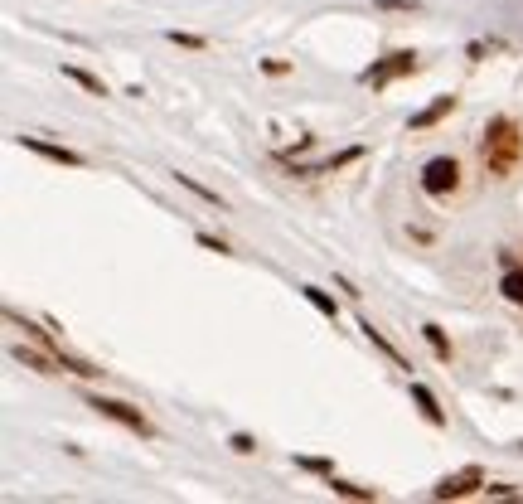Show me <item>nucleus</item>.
Wrapping results in <instances>:
<instances>
[{"mask_svg": "<svg viewBox=\"0 0 523 504\" xmlns=\"http://www.w3.org/2000/svg\"><path fill=\"white\" fill-rule=\"evenodd\" d=\"M519 160H523L519 126L509 122V117H494V122L485 126V136H480V165L490 170L494 180H509V175L519 170Z\"/></svg>", "mask_w": 523, "mask_h": 504, "instance_id": "obj_1", "label": "nucleus"}, {"mask_svg": "<svg viewBox=\"0 0 523 504\" xmlns=\"http://www.w3.org/2000/svg\"><path fill=\"white\" fill-rule=\"evenodd\" d=\"M407 73H417V54H412V49H398V54L378 59L373 68H364V88H388V83H398Z\"/></svg>", "mask_w": 523, "mask_h": 504, "instance_id": "obj_2", "label": "nucleus"}, {"mask_svg": "<svg viewBox=\"0 0 523 504\" xmlns=\"http://www.w3.org/2000/svg\"><path fill=\"white\" fill-rule=\"evenodd\" d=\"M456 185H461V165H456V156H436L422 165V189L427 194H456Z\"/></svg>", "mask_w": 523, "mask_h": 504, "instance_id": "obj_3", "label": "nucleus"}, {"mask_svg": "<svg viewBox=\"0 0 523 504\" xmlns=\"http://www.w3.org/2000/svg\"><path fill=\"white\" fill-rule=\"evenodd\" d=\"M88 408H97L102 417L122 422V427H131V432H141V437H151V422L131 408V403H117V398H102V393H93V398H88Z\"/></svg>", "mask_w": 523, "mask_h": 504, "instance_id": "obj_4", "label": "nucleus"}, {"mask_svg": "<svg viewBox=\"0 0 523 504\" xmlns=\"http://www.w3.org/2000/svg\"><path fill=\"white\" fill-rule=\"evenodd\" d=\"M480 485H485V471H480V466H465V471L446 475L441 485H431V500H461V495L480 490Z\"/></svg>", "mask_w": 523, "mask_h": 504, "instance_id": "obj_5", "label": "nucleus"}, {"mask_svg": "<svg viewBox=\"0 0 523 504\" xmlns=\"http://www.w3.org/2000/svg\"><path fill=\"white\" fill-rule=\"evenodd\" d=\"M20 146L34 151V156H44V160H59V165H83L78 151H68V146H49V141H39V136H20Z\"/></svg>", "mask_w": 523, "mask_h": 504, "instance_id": "obj_6", "label": "nucleus"}, {"mask_svg": "<svg viewBox=\"0 0 523 504\" xmlns=\"http://www.w3.org/2000/svg\"><path fill=\"white\" fill-rule=\"evenodd\" d=\"M412 403H417V412L427 417L431 427H446V408L436 403V393H431L427 383H412Z\"/></svg>", "mask_w": 523, "mask_h": 504, "instance_id": "obj_7", "label": "nucleus"}, {"mask_svg": "<svg viewBox=\"0 0 523 504\" xmlns=\"http://www.w3.org/2000/svg\"><path fill=\"white\" fill-rule=\"evenodd\" d=\"M456 112V97H436L431 107H422L417 117H412V131H427V126H436L441 117H451Z\"/></svg>", "mask_w": 523, "mask_h": 504, "instance_id": "obj_8", "label": "nucleus"}, {"mask_svg": "<svg viewBox=\"0 0 523 504\" xmlns=\"http://www.w3.org/2000/svg\"><path fill=\"white\" fill-rule=\"evenodd\" d=\"M15 359H20V364H25V369H34V374H59L63 364H59V354H54V359H49V354H39V349H15Z\"/></svg>", "mask_w": 523, "mask_h": 504, "instance_id": "obj_9", "label": "nucleus"}, {"mask_svg": "<svg viewBox=\"0 0 523 504\" xmlns=\"http://www.w3.org/2000/svg\"><path fill=\"white\" fill-rule=\"evenodd\" d=\"M63 78H73L83 93H93V97H107V88H102V78H93L88 68H78V63H63Z\"/></svg>", "mask_w": 523, "mask_h": 504, "instance_id": "obj_10", "label": "nucleus"}, {"mask_svg": "<svg viewBox=\"0 0 523 504\" xmlns=\"http://www.w3.org/2000/svg\"><path fill=\"white\" fill-rule=\"evenodd\" d=\"M359 330L369 335V345H378V349H383V354H388V359H393V364H402V369H407V359H402V354H398V345H393V340H388L383 330H373V320H359Z\"/></svg>", "mask_w": 523, "mask_h": 504, "instance_id": "obj_11", "label": "nucleus"}, {"mask_svg": "<svg viewBox=\"0 0 523 504\" xmlns=\"http://www.w3.org/2000/svg\"><path fill=\"white\" fill-rule=\"evenodd\" d=\"M499 291H504V301L523 306V267H504V277H499Z\"/></svg>", "mask_w": 523, "mask_h": 504, "instance_id": "obj_12", "label": "nucleus"}, {"mask_svg": "<svg viewBox=\"0 0 523 504\" xmlns=\"http://www.w3.org/2000/svg\"><path fill=\"white\" fill-rule=\"evenodd\" d=\"M422 335H427L431 354H436L441 364H451V340H446V330H441V325H422Z\"/></svg>", "mask_w": 523, "mask_h": 504, "instance_id": "obj_13", "label": "nucleus"}, {"mask_svg": "<svg viewBox=\"0 0 523 504\" xmlns=\"http://www.w3.org/2000/svg\"><path fill=\"white\" fill-rule=\"evenodd\" d=\"M301 296H306V301H310V306H315V311H320V315H330V320H335V315H339L335 296H325L320 286H301Z\"/></svg>", "mask_w": 523, "mask_h": 504, "instance_id": "obj_14", "label": "nucleus"}, {"mask_svg": "<svg viewBox=\"0 0 523 504\" xmlns=\"http://www.w3.org/2000/svg\"><path fill=\"white\" fill-rule=\"evenodd\" d=\"M330 490H335V495H344V500H378V490H364V485H349V480H335V475H330Z\"/></svg>", "mask_w": 523, "mask_h": 504, "instance_id": "obj_15", "label": "nucleus"}, {"mask_svg": "<svg viewBox=\"0 0 523 504\" xmlns=\"http://www.w3.org/2000/svg\"><path fill=\"white\" fill-rule=\"evenodd\" d=\"M175 180H180V185H185L189 194H199V199H209V204H218V194H214V189H204V185H199V180H194V175H175Z\"/></svg>", "mask_w": 523, "mask_h": 504, "instance_id": "obj_16", "label": "nucleus"}, {"mask_svg": "<svg viewBox=\"0 0 523 504\" xmlns=\"http://www.w3.org/2000/svg\"><path fill=\"white\" fill-rule=\"evenodd\" d=\"M296 466H301V471H315V475H335V471H330V461H325V456H301Z\"/></svg>", "mask_w": 523, "mask_h": 504, "instance_id": "obj_17", "label": "nucleus"}, {"mask_svg": "<svg viewBox=\"0 0 523 504\" xmlns=\"http://www.w3.org/2000/svg\"><path fill=\"white\" fill-rule=\"evenodd\" d=\"M170 39H175V44H185V49H204V39H199V34H180V30H170Z\"/></svg>", "mask_w": 523, "mask_h": 504, "instance_id": "obj_18", "label": "nucleus"}, {"mask_svg": "<svg viewBox=\"0 0 523 504\" xmlns=\"http://www.w3.org/2000/svg\"><path fill=\"white\" fill-rule=\"evenodd\" d=\"M199 243H204L209 252H228V243H223V238H214V233H199Z\"/></svg>", "mask_w": 523, "mask_h": 504, "instance_id": "obj_19", "label": "nucleus"}, {"mask_svg": "<svg viewBox=\"0 0 523 504\" xmlns=\"http://www.w3.org/2000/svg\"><path fill=\"white\" fill-rule=\"evenodd\" d=\"M233 451H243V456H247V451H257V441H252V437H243V432H238V437H233Z\"/></svg>", "mask_w": 523, "mask_h": 504, "instance_id": "obj_20", "label": "nucleus"}]
</instances>
